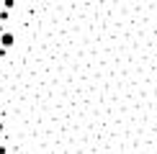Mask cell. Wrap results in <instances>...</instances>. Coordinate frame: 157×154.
<instances>
[{"instance_id":"cell-1","label":"cell","mask_w":157,"mask_h":154,"mask_svg":"<svg viewBox=\"0 0 157 154\" xmlns=\"http://www.w3.org/2000/svg\"><path fill=\"white\" fill-rule=\"evenodd\" d=\"M13 44H16V36H13L10 31H3V34H0V46H3V49H10Z\"/></svg>"},{"instance_id":"cell-2","label":"cell","mask_w":157,"mask_h":154,"mask_svg":"<svg viewBox=\"0 0 157 154\" xmlns=\"http://www.w3.org/2000/svg\"><path fill=\"white\" fill-rule=\"evenodd\" d=\"M13 5H16V0H3V8H5V10H10Z\"/></svg>"},{"instance_id":"cell-3","label":"cell","mask_w":157,"mask_h":154,"mask_svg":"<svg viewBox=\"0 0 157 154\" xmlns=\"http://www.w3.org/2000/svg\"><path fill=\"white\" fill-rule=\"evenodd\" d=\"M0 21H8V10H0Z\"/></svg>"}]
</instances>
